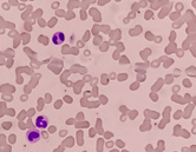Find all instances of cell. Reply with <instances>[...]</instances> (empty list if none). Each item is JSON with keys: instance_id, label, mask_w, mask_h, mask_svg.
Listing matches in <instances>:
<instances>
[{"instance_id": "obj_1", "label": "cell", "mask_w": 196, "mask_h": 152, "mask_svg": "<svg viewBox=\"0 0 196 152\" xmlns=\"http://www.w3.org/2000/svg\"><path fill=\"white\" fill-rule=\"evenodd\" d=\"M26 138L30 143H37V141L39 140V138H40V134H39V132L35 131V130H30V131L26 133Z\"/></svg>"}, {"instance_id": "obj_2", "label": "cell", "mask_w": 196, "mask_h": 152, "mask_svg": "<svg viewBox=\"0 0 196 152\" xmlns=\"http://www.w3.org/2000/svg\"><path fill=\"white\" fill-rule=\"evenodd\" d=\"M52 40H53L54 45H60V44L64 43V40H65V35H64L63 32H57V33H54V34H53Z\"/></svg>"}, {"instance_id": "obj_3", "label": "cell", "mask_w": 196, "mask_h": 152, "mask_svg": "<svg viewBox=\"0 0 196 152\" xmlns=\"http://www.w3.org/2000/svg\"><path fill=\"white\" fill-rule=\"evenodd\" d=\"M47 125H49V121H47L46 117H44V116H39L37 118V120H35V126L39 127V129H45L47 127Z\"/></svg>"}]
</instances>
